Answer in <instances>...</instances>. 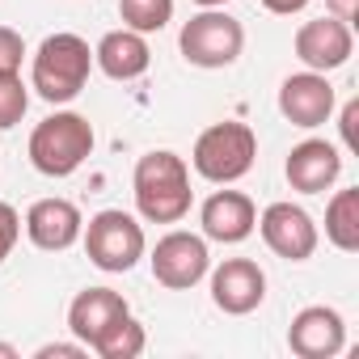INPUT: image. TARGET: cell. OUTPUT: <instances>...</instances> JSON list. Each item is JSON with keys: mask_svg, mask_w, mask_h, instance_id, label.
Here are the masks:
<instances>
[{"mask_svg": "<svg viewBox=\"0 0 359 359\" xmlns=\"http://www.w3.org/2000/svg\"><path fill=\"white\" fill-rule=\"evenodd\" d=\"M131 195H135V212L148 224H177L195 203L187 161L169 148L144 152L131 173Z\"/></svg>", "mask_w": 359, "mask_h": 359, "instance_id": "cell-1", "label": "cell"}, {"mask_svg": "<svg viewBox=\"0 0 359 359\" xmlns=\"http://www.w3.org/2000/svg\"><path fill=\"white\" fill-rule=\"evenodd\" d=\"M30 110V89L22 85V72H0V131L22 123Z\"/></svg>", "mask_w": 359, "mask_h": 359, "instance_id": "cell-21", "label": "cell"}, {"mask_svg": "<svg viewBox=\"0 0 359 359\" xmlns=\"http://www.w3.org/2000/svg\"><path fill=\"white\" fill-rule=\"evenodd\" d=\"M279 114L292 127H304V131L330 123V114H334V85L325 81V72H309L304 68V72L287 76L279 85Z\"/></svg>", "mask_w": 359, "mask_h": 359, "instance_id": "cell-12", "label": "cell"}, {"mask_svg": "<svg viewBox=\"0 0 359 359\" xmlns=\"http://www.w3.org/2000/svg\"><path fill=\"white\" fill-rule=\"evenodd\" d=\"M355 123H359V102L351 97L346 106H342V114H338V127H342V144L355 152L359 148V135H355Z\"/></svg>", "mask_w": 359, "mask_h": 359, "instance_id": "cell-25", "label": "cell"}, {"mask_svg": "<svg viewBox=\"0 0 359 359\" xmlns=\"http://www.w3.org/2000/svg\"><path fill=\"white\" fill-rule=\"evenodd\" d=\"M22 55H26V43L18 30L0 26V72H22Z\"/></svg>", "mask_w": 359, "mask_h": 359, "instance_id": "cell-22", "label": "cell"}, {"mask_svg": "<svg viewBox=\"0 0 359 359\" xmlns=\"http://www.w3.org/2000/svg\"><path fill=\"white\" fill-rule=\"evenodd\" d=\"M325 241L342 254L359 250V187H346L325 208Z\"/></svg>", "mask_w": 359, "mask_h": 359, "instance_id": "cell-18", "label": "cell"}, {"mask_svg": "<svg viewBox=\"0 0 359 359\" xmlns=\"http://www.w3.org/2000/svg\"><path fill=\"white\" fill-rule=\"evenodd\" d=\"M127 313H131V309H127V300H123L114 287H85V292H76V300L68 304V330H72L76 342H85V346L93 351Z\"/></svg>", "mask_w": 359, "mask_h": 359, "instance_id": "cell-13", "label": "cell"}, {"mask_svg": "<svg viewBox=\"0 0 359 359\" xmlns=\"http://www.w3.org/2000/svg\"><path fill=\"white\" fill-rule=\"evenodd\" d=\"M93 156V127L76 110H55L30 131V165L47 177H68Z\"/></svg>", "mask_w": 359, "mask_h": 359, "instance_id": "cell-3", "label": "cell"}, {"mask_svg": "<svg viewBox=\"0 0 359 359\" xmlns=\"http://www.w3.org/2000/svg\"><path fill=\"white\" fill-rule=\"evenodd\" d=\"M283 173H287L292 191H300V195H325L338 182V173H342V152L330 140H300L287 152Z\"/></svg>", "mask_w": 359, "mask_h": 359, "instance_id": "cell-14", "label": "cell"}, {"mask_svg": "<svg viewBox=\"0 0 359 359\" xmlns=\"http://www.w3.org/2000/svg\"><path fill=\"white\" fill-rule=\"evenodd\" d=\"M287 346L300 359H334L346 346V321L330 304H309L287 325Z\"/></svg>", "mask_w": 359, "mask_h": 359, "instance_id": "cell-9", "label": "cell"}, {"mask_svg": "<svg viewBox=\"0 0 359 359\" xmlns=\"http://www.w3.org/2000/svg\"><path fill=\"white\" fill-rule=\"evenodd\" d=\"M262 5L271 9V13H279V18H292V13H300L309 0H262Z\"/></svg>", "mask_w": 359, "mask_h": 359, "instance_id": "cell-27", "label": "cell"}, {"mask_svg": "<svg viewBox=\"0 0 359 359\" xmlns=\"http://www.w3.org/2000/svg\"><path fill=\"white\" fill-rule=\"evenodd\" d=\"M18 237H22V216H18V208H13V203H0V262L13 254Z\"/></svg>", "mask_w": 359, "mask_h": 359, "instance_id": "cell-23", "label": "cell"}, {"mask_svg": "<svg viewBox=\"0 0 359 359\" xmlns=\"http://www.w3.org/2000/svg\"><path fill=\"white\" fill-rule=\"evenodd\" d=\"M89 68H93V51L81 34H47L34 51L30 89L51 106L72 102L89 85Z\"/></svg>", "mask_w": 359, "mask_h": 359, "instance_id": "cell-2", "label": "cell"}, {"mask_svg": "<svg viewBox=\"0 0 359 359\" xmlns=\"http://www.w3.org/2000/svg\"><path fill=\"white\" fill-rule=\"evenodd\" d=\"M144 346H148V334H144V325L127 313L93 351H97L102 359H135V355H144Z\"/></svg>", "mask_w": 359, "mask_h": 359, "instance_id": "cell-20", "label": "cell"}, {"mask_svg": "<svg viewBox=\"0 0 359 359\" xmlns=\"http://www.w3.org/2000/svg\"><path fill=\"white\" fill-rule=\"evenodd\" d=\"M355 51V34L346 22L338 18H313L296 30V60L309 68V72H334L351 60Z\"/></svg>", "mask_w": 359, "mask_h": 359, "instance_id": "cell-10", "label": "cell"}, {"mask_svg": "<svg viewBox=\"0 0 359 359\" xmlns=\"http://www.w3.org/2000/svg\"><path fill=\"white\" fill-rule=\"evenodd\" d=\"M118 18L135 34H156L173 18V0H118Z\"/></svg>", "mask_w": 359, "mask_h": 359, "instance_id": "cell-19", "label": "cell"}, {"mask_svg": "<svg viewBox=\"0 0 359 359\" xmlns=\"http://www.w3.org/2000/svg\"><path fill=\"white\" fill-rule=\"evenodd\" d=\"M195 5H203V9H224L229 0H195Z\"/></svg>", "mask_w": 359, "mask_h": 359, "instance_id": "cell-29", "label": "cell"}, {"mask_svg": "<svg viewBox=\"0 0 359 359\" xmlns=\"http://www.w3.org/2000/svg\"><path fill=\"white\" fill-rule=\"evenodd\" d=\"M85 233V216L76 203L68 199H39L30 212H26V237L47 250V254H64L81 241Z\"/></svg>", "mask_w": 359, "mask_h": 359, "instance_id": "cell-15", "label": "cell"}, {"mask_svg": "<svg viewBox=\"0 0 359 359\" xmlns=\"http://www.w3.org/2000/svg\"><path fill=\"white\" fill-rule=\"evenodd\" d=\"M325 13L346 22V26H355L359 22V0H325Z\"/></svg>", "mask_w": 359, "mask_h": 359, "instance_id": "cell-26", "label": "cell"}, {"mask_svg": "<svg viewBox=\"0 0 359 359\" xmlns=\"http://www.w3.org/2000/svg\"><path fill=\"white\" fill-rule=\"evenodd\" d=\"M0 359H18V346H9V342H0Z\"/></svg>", "mask_w": 359, "mask_h": 359, "instance_id": "cell-28", "label": "cell"}, {"mask_svg": "<svg viewBox=\"0 0 359 359\" xmlns=\"http://www.w3.org/2000/svg\"><path fill=\"white\" fill-rule=\"evenodd\" d=\"M254 229L262 233L266 250L279 254L283 262H304V258H313V254H317V241H321L313 216H309L304 208H296V203H271V208L258 216Z\"/></svg>", "mask_w": 359, "mask_h": 359, "instance_id": "cell-8", "label": "cell"}, {"mask_svg": "<svg viewBox=\"0 0 359 359\" xmlns=\"http://www.w3.org/2000/svg\"><path fill=\"white\" fill-rule=\"evenodd\" d=\"M266 300V275L250 258H224L212 271V304L229 317H245Z\"/></svg>", "mask_w": 359, "mask_h": 359, "instance_id": "cell-11", "label": "cell"}, {"mask_svg": "<svg viewBox=\"0 0 359 359\" xmlns=\"http://www.w3.org/2000/svg\"><path fill=\"white\" fill-rule=\"evenodd\" d=\"M93 64L110 76V81H135L148 72L152 64V51H148V39L135 34V30H110L102 34V43L93 47Z\"/></svg>", "mask_w": 359, "mask_h": 359, "instance_id": "cell-17", "label": "cell"}, {"mask_svg": "<svg viewBox=\"0 0 359 359\" xmlns=\"http://www.w3.org/2000/svg\"><path fill=\"white\" fill-rule=\"evenodd\" d=\"M34 355H39V359H85L89 346H85V342H47V346H39Z\"/></svg>", "mask_w": 359, "mask_h": 359, "instance_id": "cell-24", "label": "cell"}, {"mask_svg": "<svg viewBox=\"0 0 359 359\" xmlns=\"http://www.w3.org/2000/svg\"><path fill=\"white\" fill-rule=\"evenodd\" d=\"M81 237H85V254H89V262H93L97 271H106V275H123V271H131V266L144 258V250H148L140 220L127 216V212H118V208L97 212V216L85 224Z\"/></svg>", "mask_w": 359, "mask_h": 359, "instance_id": "cell-5", "label": "cell"}, {"mask_svg": "<svg viewBox=\"0 0 359 359\" xmlns=\"http://www.w3.org/2000/svg\"><path fill=\"white\" fill-rule=\"evenodd\" d=\"M199 224H203V237L208 241H220V245H241L254 224H258V208L250 195L241 191H216L203 212H199Z\"/></svg>", "mask_w": 359, "mask_h": 359, "instance_id": "cell-16", "label": "cell"}, {"mask_svg": "<svg viewBox=\"0 0 359 359\" xmlns=\"http://www.w3.org/2000/svg\"><path fill=\"white\" fill-rule=\"evenodd\" d=\"M254 161H258V135L245 123H216V127H208L195 140V152H191L195 173L208 177V182H216V187L241 182V177L254 169Z\"/></svg>", "mask_w": 359, "mask_h": 359, "instance_id": "cell-4", "label": "cell"}, {"mask_svg": "<svg viewBox=\"0 0 359 359\" xmlns=\"http://www.w3.org/2000/svg\"><path fill=\"white\" fill-rule=\"evenodd\" d=\"M152 262V279L161 287H173V292H187L195 287L208 271H212V254H208V237H195V233H165L156 241V250L148 254Z\"/></svg>", "mask_w": 359, "mask_h": 359, "instance_id": "cell-7", "label": "cell"}, {"mask_svg": "<svg viewBox=\"0 0 359 359\" xmlns=\"http://www.w3.org/2000/svg\"><path fill=\"white\" fill-rule=\"evenodd\" d=\"M177 47H182L187 64H195V68H229V64H237V55L245 47V30L233 13L203 9L182 26Z\"/></svg>", "mask_w": 359, "mask_h": 359, "instance_id": "cell-6", "label": "cell"}]
</instances>
